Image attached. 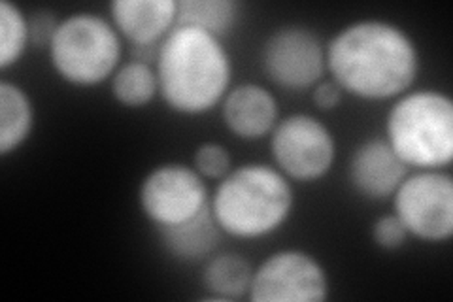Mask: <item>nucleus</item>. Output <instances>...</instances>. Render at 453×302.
I'll return each mask as SVG.
<instances>
[{
  "label": "nucleus",
  "instance_id": "1",
  "mask_svg": "<svg viewBox=\"0 0 453 302\" xmlns=\"http://www.w3.org/2000/svg\"><path fill=\"white\" fill-rule=\"evenodd\" d=\"M333 81L361 100H393L408 93L421 70L414 38L386 19L353 21L325 44Z\"/></svg>",
  "mask_w": 453,
  "mask_h": 302
},
{
  "label": "nucleus",
  "instance_id": "2",
  "mask_svg": "<svg viewBox=\"0 0 453 302\" xmlns=\"http://www.w3.org/2000/svg\"><path fill=\"white\" fill-rule=\"evenodd\" d=\"M155 72L163 103L181 116H203L231 89L233 61L223 40L176 25L161 42Z\"/></svg>",
  "mask_w": 453,
  "mask_h": 302
},
{
  "label": "nucleus",
  "instance_id": "3",
  "mask_svg": "<svg viewBox=\"0 0 453 302\" xmlns=\"http://www.w3.org/2000/svg\"><path fill=\"white\" fill-rule=\"evenodd\" d=\"M295 206L291 180L265 163H246L218 182L210 210L223 231L240 240L271 236Z\"/></svg>",
  "mask_w": 453,
  "mask_h": 302
},
{
  "label": "nucleus",
  "instance_id": "4",
  "mask_svg": "<svg viewBox=\"0 0 453 302\" xmlns=\"http://www.w3.org/2000/svg\"><path fill=\"white\" fill-rule=\"evenodd\" d=\"M384 138L408 168H448L453 159V100L438 89H410L389 108Z\"/></svg>",
  "mask_w": 453,
  "mask_h": 302
},
{
  "label": "nucleus",
  "instance_id": "5",
  "mask_svg": "<svg viewBox=\"0 0 453 302\" xmlns=\"http://www.w3.org/2000/svg\"><path fill=\"white\" fill-rule=\"evenodd\" d=\"M48 55L63 81L95 88L119 68L123 40L110 19L93 12H76L61 19Z\"/></svg>",
  "mask_w": 453,
  "mask_h": 302
},
{
  "label": "nucleus",
  "instance_id": "6",
  "mask_svg": "<svg viewBox=\"0 0 453 302\" xmlns=\"http://www.w3.org/2000/svg\"><path fill=\"white\" fill-rule=\"evenodd\" d=\"M393 213L408 235L423 242H448L453 235V178L444 170H414L393 193Z\"/></svg>",
  "mask_w": 453,
  "mask_h": 302
},
{
  "label": "nucleus",
  "instance_id": "7",
  "mask_svg": "<svg viewBox=\"0 0 453 302\" xmlns=\"http://www.w3.org/2000/svg\"><path fill=\"white\" fill-rule=\"evenodd\" d=\"M274 166L293 182H318L336 161V140L331 128L310 113H291L271 133Z\"/></svg>",
  "mask_w": 453,
  "mask_h": 302
},
{
  "label": "nucleus",
  "instance_id": "8",
  "mask_svg": "<svg viewBox=\"0 0 453 302\" xmlns=\"http://www.w3.org/2000/svg\"><path fill=\"white\" fill-rule=\"evenodd\" d=\"M138 205L146 220L157 228L181 225L210 205L206 180L181 163L151 168L138 187Z\"/></svg>",
  "mask_w": 453,
  "mask_h": 302
},
{
  "label": "nucleus",
  "instance_id": "9",
  "mask_svg": "<svg viewBox=\"0 0 453 302\" xmlns=\"http://www.w3.org/2000/svg\"><path fill=\"white\" fill-rule=\"evenodd\" d=\"M261 66L265 76L280 89H311L327 72L325 42L304 25L278 27L265 40Z\"/></svg>",
  "mask_w": 453,
  "mask_h": 302
},
{
  "label": "nucleus",
  "instance_id": "10",
  "mask_svg": "<svg viewBox=\"0 0 453 302\" xmlns=\"http://www.w3.org/2000/svg\"><path fill=\"white\" fill-rule=\"evenodd\" d=\"M331 283L327 270L308 252L280 250L253 268L251 302H325Z\"/></svg>",
  "mask_w": 453,
  "mask_h": 302
},
{
  "label": "nucleus",
  "instance_id": "11",
  "mask_svg": "<svg viewBox=\"0 0 453 302\" xmlns=\"http://www.w3.org/2000/svg\"><path fill=\"white\" fill-rule=\"evenodd\" d=\"M410 168L399 159L386 138H368L353 150L348 178L361 197L381 203L396 191Z\"/></svg>",
  "mask_w": 453,
  "mask_h": 302
},
{
  "label": "nucleus",
  "instance_id": "12",
  "mask_svg": "<svg viewBox=\"0 0 453 302\" xmlns=\"http://www.w3.org/2000/svg\"><path fill=\"white\" fill-rule=\"evenodd\" d=\"M219 106L226 131L240 140H261L271 135L280 121L276 97L259 83L234 85Z\"/></svg>",
  "mask_w": 453,
  "mask_h": 302
},
{
  "label": "nucleus",
  "instance_id": "13",
  "mask_svg": "<svg viewBox=\"0 0 453 302\" xmlns=\"http://www.w3.org/2000/svg\"><path fill=\"white\" fill-rule=\"evenodd\" d=\"M110 21L133 48L159 46L178 25V0H113Z\"/></svg>",
  "mask_w": 453,
  "mask_h": 302
},
{
  "label": "nucleus",
  "instance_id": "14",
  "mask_svg": "<svg viewBox=\"0 0 453 302\" xmlns=\"http://www.w3.org/2000/svg\"><path fill=\"white\" fill-rule=\"evenodd\" d=\"M157 233L166 253L181 263L206 261L216 253L223 236L210 205L193 220L174 227H161Z\"/></svg>",
  "mask_w": 453,
  "mask_h": 302
},
{
  "label": "nucleus",
  "instance_id": "15",
  "mask_svg": "<svg viewBox=\"0 0 453 302\" xmlns=\"http://www.w3.org/2000/svg\"><path fill=\"white\" fill-rule=\"evenodd\" d=\"M33 98L21 85L0 81V155L16 153L33 135L35 128Z\"/></svg>",
  "mask_w": 453,
  "mask_h": 302
},
{
  "label": "nucleus",
  "instance_id": "16",
  "mask_svg": "<svg viewBox=\"0 0 453 302\" xmlns=\"http://www.w3.org/2000/svg\"><path fill=\"white\" fill-rule=\"evenodd\" d=\"M251 276L253 267L244 255L223 252L206 259L203 283L214 298L236 300L248 297Z\"/></svg>",
  "mask_w": 453,
  "mask_h": 302
},
{
  "label": "nucleus",
  "instance_id": "17",
  "mask_svg": "<svg viewBox=\"0 0 453 302\" xmlns=\"http://www.w3.org/2000/svg\"><path fill=\"white\" fill-rule=\"evenodd\" d=\"M113 100L125 108H144L159 95V80L153 65L140 61L121 63L110 78Z\"/></svg>",
  "mask_w": 453,
  "mask_h": 302
},
{
  "label": "nucleus",
  "instance_id": "18",
  "mask_svg": "<svg viewBox=\"0 0 453 302\" xmlns=\"http://www.w3.org/2000/svg\"><path fill=\"white\" fill-rule=\"evenodd\" d=\"M240 19V4L234 0H181L178 3V25L195 27L223 40Z\"/></svg>",
  "mask_w": 453,
  "mask_h": 302
},
{
  "label": "nucleus",
  "instance_id": "19",
  "mask_svg": "<svg viewBox=\"0 0 453 302\" xmlns=\"http://www.w3.org/2000/svg\"><path fill=\"white\" fill-rule=\"evenodd\" d=\"M28 46H31L28 16L18 4L3 0L0 3V70L16 66Z\"/></svg>",
  "mask_w": 453,
  "mask_h": 302
},
{
  "label": "nucleus",
  "instance_id": "20",
  "mask_svg": "<svg viewBox=\"0 0 453 302\" xmlns=\"http://www.w3.org/2000/svg\"><path fill=\"white\" fill-rule=\"evenodd\" d=\"M193 168L204 180L219 182L233 170V157L223 143L204 142L195 150Z\"/></svg>",
  "mask_w": 453,
  "mask_h": 302
},
{
  "label": "nucleus",
  "instance_id": "21",
  "mask_svg": "<svg viewBox=\"0 0 453 302\" xmlns=\"http://www.w3.org/2000/svg\"><path fill=\"white\" fill-rule=\"evenodd\" d=\"M372 242L378 248L386 250V252H395L403 248L408 242L410 235L406 231V227L403 221L396 218L395 213H386L380 215V218L372 223Z\"/></svg>",
  "mask_w": 453,
  "mask_h": 302
},
{
  "label": "nucleus",
  "instance_id": "22",
  "mask_svg": "<svg viewBox=\"0 0 453 302\" xmlns=\"http://www.w3.org/2000/svg\"><path fill=\"white\" fill-rule=\"evenodd\" d=\"M61 19H57L51 10H38L28 16V31H31V46L42 50L50 48Z\"/></svg>",
  "mask_w": 453,
  "mask_h": 302
},
{
  "label": "nucleus",
  "instance_id": "23",
  "mask_svg": "<svg viewBox=\"0 0 453 302\" xmlns=\"http://www.w3.org/2000/svg\"><path fill=\"white\" fill-rule=\"evenodd\" d=\"M344 98V91L338 88V85L331 80H321L318 85L311 88V100L318 110L321 112H331L336 110L342 103Z\"/></svg>",
  "mask_w": 453,
  "mask_h": 302
}]
</instances>
